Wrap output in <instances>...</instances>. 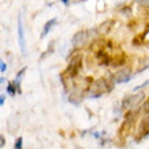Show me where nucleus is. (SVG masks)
<instances>
[{
  "instance_id": "nucleus-1",
  "label": "nucleus",
  "mask_w": 149,
  "mask_h": 149,
  "mask_svg": "<svg viewBox=\"0 0 149 149\" xmlns=\"http://www.w3.org/2000/svg\"><path fill=\"white\" fill-rule=\"evenodd\" d=\"M106 92H109V88L106 86V81L104 79H98L95 81L91 83V86L88 87V96L91 99H96V98H100L102 95H104Z\"/></svg>"
},
{
  "instance_id": "nucleus-2",
  "label": "nucleus",
  "mask_w": 149,
  "mask_h": 149,
  "mask_svg": "<svg viewBox=\"0 0 149 149\" xmlns=\"http://www.w3.org/2000/svg\"><path fill=\"white\" fill-rule=\"evenodd\" d=\"M145 98V94L144 92H138L136 95H130V96H126L123 100H122V111H129V110H134L136 107L141 103V100Z\"/></svg>"
},
{
  "instance_id": "nucleus-3",
  "label": "nucleus",
  "mask_w": 149,
  "mask_h": 149,
  "mask_svg": "<svg viewBox=\"0 0 149 149\" xmlns=\"http://www.w3.org/2000/svg\"><path fill=\"white\" fill-rule=\"evenodd\" d=\"M81 63H83V56L80 53H76L74 56H72L71 60H69V64H68L67 68V73L71 76V77H74L77 76V73L81 69Z\"/></svg>"
},
{
  "instance_id": "nucleus-4",
  "label": "nucleus",
  "mask_w": 149,
  "mask_h": 149,
  "mask_svg": "<svg viewBox=\"0 0 149 149\" xmlns=\"http://www.w3.org/2000/svg\"><path fill=\"white\" fill-rule=\"evenodd\" d=\"M18 41H19L20 53H22V56H26V41H24V29L22 14H19V18H18Z\"/></svg>"
},
{
  "instance_id": "nucleus-5",
  "label": "nucleus",
  "mask_w": 149,
  "mask_h": 149,
  "mask_svg": "<svg viewBox=\"0 0 149 149\" xmlns=\"http://www.w3.org/2000/svg\"><path fill=\"white\" fill-rule=\"evenodd\" d=\"M114 79H115V83L117 84H123V83H127L130 81L132 79V69L130 68H122L117 73L114 74Z\"/></svg>"
},
{
  "instance_id": "nucleus-6",
  "label": "nucleus",
  "mask_w": 149,
  "mask_h": 149,
  "mask_svg": "<svg viewBox=\"0 0 149 149\" xmlns=\"http://www.w3.org/2000/svg\"><path fill=\"white\" fill-rule=\"evenodd\" d=\"M149 136V115L145 117L144 119L141 121L140 126H138V130H137V141L142 140V138H146Z\"/></svg>"
},
{
  "instance_id": "nucleus-7",
  "label": "nucleus",
  "mask_w": 149,
  "mask_h": 149,
  "mask_svg": "<svg viewBox=\"0 0 149 149\" xmlns=\"http://www.w3.org/2000/svg\"><path fill=\"white\" fill-rule=\"evenodd\" d=\"M88 41V31L87 30H81L77 31L72 38V45L74 47H80L83 45H86V42Z\"/></svg>"
},
{
  "instance_id": "nucleus-8",
  "label": "nucleus",
  "mask_w": 149,
  "mask_h": 149,
  "mask_svg": "<svg viewBox=\"0 0 149 149\" xmlns=\"http://www.w3.org/2000/svg\"><path fill=\"white\" fill-rule=\"evenodd\" d=\"M68 102L74 104V106H79L83 102V91L80 88H73L68 96Z\"/></svg>"
},
{
  "instance_id": "nucleus-9",
  "label": "nucleus",
  "mask_w": 149,
  "mask_h": 149,
  "mask_svg": "<svg viewBox=\"0 0 149 149\" xmlns=\"http://www.w3.org/2000/svg\"><path fill=\"white\" fill-rule=\"evenodd\" d=\"M96 57H98V63H99V65H110V64H111L110 56L107 54L106 52L98 50V52H96Z\"/></svg>"
},
{
  "instance_id": "nucleus-10",
  "label": "nucleus",
  "mask_w": 149,
  "mask_h": 149,
  "mask_svg": "<svg viewBox=\"0 0 149 149\" xmlns=\"http://www.w3.org/2000/svg\"><path fill=\"white\" fill-rule=\"evenodd\" d=\"M125 63H126V54H119V56H115V57L111 60L110 65L113 68H118V67H122Z\"/></svg>"
},
{
  "instance_id": "nucleus-11",
  "label": "nucleus",
  "mask_w": 149,
  "mask_h": 149,
  "mask_svg": "<svg viewBox=\"0 0 149 149\" xmlns=\"http://www.w3.org/2000/svg\"><path fill=\"white\" fill-rule=\"evenodd\" d=\"M56 23H57V19H56V18H53V19H50V20H47L46 23H45V26H43V30H42V34H41V38H45V37L49 34V31L52 30V27H53Z\"/></svg>"
},
{
  "instance_id": "nucleus-12",
  "label": "nucleus",
  "mask_w": 149,
  "mask_h": 149,
  "mask_svg": "<svg viewBox=\"0 0 149 149\" xmlns=\"http://www.w3.org/2000/svg\"><path fill=\"white\" fill-rule=\"evenodd\" d=\"M18 127H19V123H18V118L16 117H11L10 119H8L7 122V129L10 133H14L15 130H18Z\"/></svg>"
},
{
  "instance_id": "nucleus-13",
  "label": "nucleus",
  "mask_w": 149,
  "mask_h": 149,
  "mask_svg": "<svg viewBox=\"0 0 149 149\" xmlns=\"http://www.w3.org/2000/svg\"><path fill=\"white\" fill-rule=\"evenodd\" d=\"M103 79H104V81H106V86H107V88H109V92H110V91H113L114 87H115V84H117V83H115L114 76H113V74H106Z\"/></svg>"
},
{
  "instance_id": "nucleus-14",
  "label": "nucleus",
  "mask_w": 149,
  "mask_h": 149,
  "mask_svg": "<svg viewBox=\"0 0 149 149\" xmlns=\"http://www.w3.org/2000/svg\"><path fill=\"white\" fill-rule=\"evenodd\" d=\"M148 68H149V57H144V58L140 60L137 72H142V71H145V69H148Z\"/></svg>"
},
{
  "instance_id": "nucleus-15",
  "label": "nucleus",
  "mask_w": 149,
  "mask_h": 149,
  "mask_svg": "<svg viewBox=\"0 0 149 149\" xmlns=\"http://www.w3.org/2000/svg\"><path fill=\"white\" fill-rule=\"evenodd\" d=\"M110 27H111V22L110 20H107V22H104V23H102L100 26H99L98 34H107L109 30H110Z\"/></svg>"
},
{
  "instance_id": "nucleus-16",
  "label": "nucleus",
  "mask_w": 149,
  "mask_h": 149,
  "mask_svg": "<svg viewBox=\"0 0 149 149\" xmlns=\"http://www.w3.org/2000/svg\"><path fill=\"white\" fill-rule=\"evenodd\" d=\"M144 39H145V36H144V34H137V36L133 38L132 43H133L134 46H141V45H144Z\"/></svg>"
},
{
  "instance_id": "nucleus-17",
  "label": "nucleus",
  "mask_w": 149,
  "mask_h": 149,
  "mask_svg": "<svg viewBox=\"0 0 149 149\" xmlns=\"http://www.w3.org/2000/svg\"><path fill=\"white\" fill-rule=\"evenodd\" d=\"M7 92L11 95V96H15L16 94H19V90H18V87L14 84V81L10 83V84L7 86Z\"/></svg>"
},
{
  "instance_id": "nucleus-18",
  "label": "nucleus",
  "mask_w": 149,
  "mask_h": 149,
  "mask_svg": "<svg viewBox=\"0 0 149 149\" xmlns=\"http://www.w3.org/2000/svg\"><path fill=\"white\" fill-rule=\"evenodd\" d=\"M14 149H23V138L18 137L15 144H14Z\"/></svg>"
},
{
  "instance_id": "nucleus-19",
  "label": "nucleus",
  "mask_w": 149,
  "mask_h": 149,
  "mask_svg": "<svg viewBox=\"0 0 149 149\" xmlns=\"http://www.w3.org/2000/svg\"><path fill=\"white\" fill-rule=\"evenodd\" d=\"M141 110H142V113H144V114L149 115V99H145V102L142 103Z\"/></svg>"
},
{
  "instance_id": "nucleus-20",
  "label": "nucleus",
  "mask_w": 149,
  "mask_h": 149,
  "mask_svg": "<svg viewBox=\"0 0 149 149\" xmlns=\"http://www.w3.org/2000/svg\"><path fill=\"white\" fill-rule=\"evenodd\" d=\"M53 49H54V41H52V42H50V45H49V50L45 52V53L42 54V57H46L47 54H50L52 52H53Z\"/></svg>"
},
{
  "instance_id": "nucleus-21",
  "label": "nucleus",
  "mask_w": 149,
  "mask_h": 149,
  "mask_svg": "<svg viewBox=\"0 0 149 149\" xmlns=\"http://www.w3.org/2000/svg\"><path fill=\"white\" fill-rule=\"evenodd\" d=\"M146 86H149V80H146V81H144V83H142V84H140V86L134 87V88H133V91H134V92H136V91H140V90H141V88H145Z\"/></svg>"
},
{
  "instance_id": "nucleus-22",
  "label": "nucleus",
  "mask_w": 149,
  "mask_h": 149,
  "mask_svg": "<svg viewBox=\"0 0 149 149\" xmlns=\"http://www.w3.org/2000/svg\"><path fill=\"white\" fill-rule=\"evenodd\" d=\"M0 65H1V68H0V71H1V73H4V72L7 71V64L4 63L3 60H1V61H0Z\"/></svg>"
},
{
  "instance_id": "nucleus-23",
  "label": "nucleus",
  "mask_w": 149,
  "mask_h": 149,
  "mask_svg": "<svg viewBox=\"0 0 149 149\" xmlns=\"http://www.w3.org/2000/svg\"><path fill=\"white\" fill-rule=\"evenodd\" d=\"M4 145H6V138H4L3 134H0V146L3 148Z\"/></svg>"
},
{
  "instance_id": "nucleus-24",
  "label": "nucleus",
  "mask_w": 149,
  "mask_h": 149,
  "mask_svg": "<svg viewBox=\"0 0 149 149\" xmlns=\"http://www.w3.org/2000/svg\"><path fill=\"white\" fill-rule=\"evenodd\" d=\"M4 102H6V95L1 94V95H0V106H1V107L4 106Z\"/></svg>"
},
{
  "instance_id": "nucleus-25",
  "label": "nucleus",
  "mask_w": 149,
  "mask_h": 149,
  "mask_svg": "<svg viewBox=\"0 0 149 149\" xmlns=\"http://www.w3.org/2000/svg\"><path fill=\"white\" fill-rule=\"evenodd\" d=\"M61 1H63L65 6H68V4H69V0H61Z\"/></svg>"
}]
</instances>
